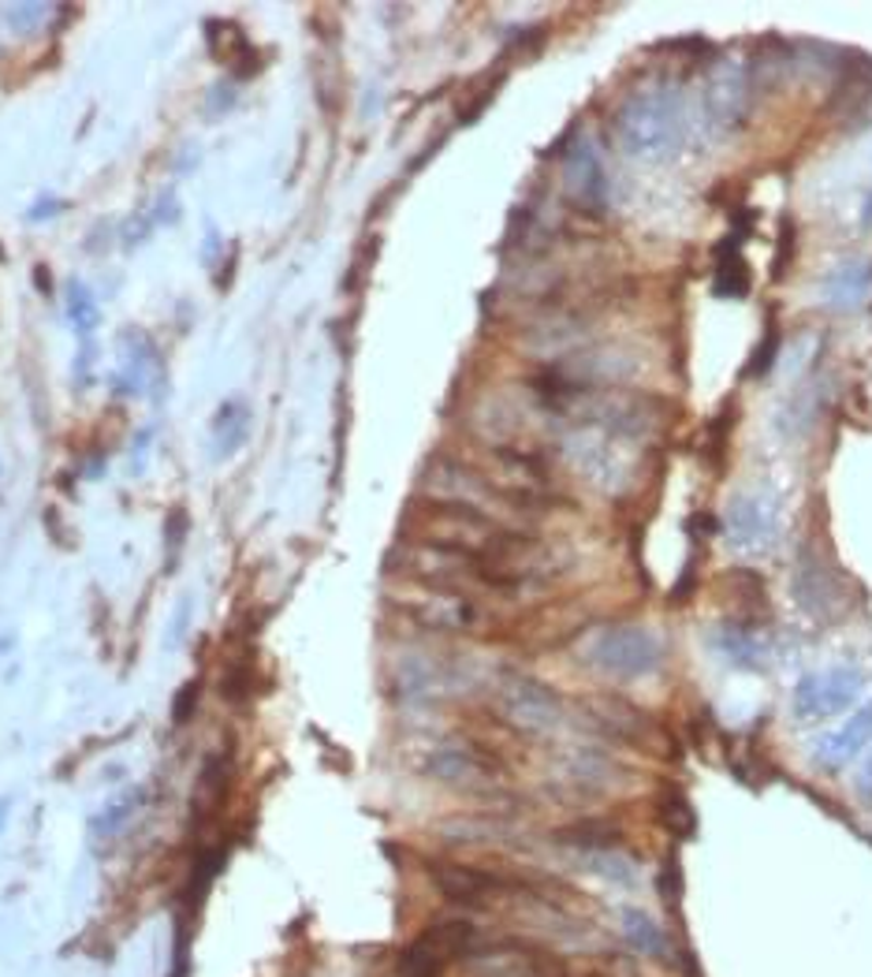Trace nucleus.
Masks as SVG:
<instances>
[{
	"label": "nucleus",
	"instance_id": "nucleus-1",
	"mask_svg": "<svg viewBox=\"0 0 872 977\" xmlns=\"http://www.w3.org/2000/svg\"><path fill=\"white\" fill-rule=\"evenodd\" d=\"M611 131H616L622 154L634 161H667L671 154H679L682 135H687L682 91L671 79L634 86L611 112Z\"/></svg>",
	"mask_w": 872,
	"mask_h": 977
},
{
	"label": "nucleus",
	"instance_id": "nucleus-2",
	"mask_svg": "<svg viewBox=\"0 0 872 977\" xmlns=\"http://www.w3.org/2000/svg\"><path fill=\"white\" fill-rule=\"evenodd\" d=\"M417 776L436 780L456 792H488L504 784L507 765L504 758L482 739L470 735H444V739H422L411 753Z\"/></svg>",
	"mask_w": 872,
	"mask_h": 977
},
{
	"label": "nucleus",
	"instance_id": "nucleus-3",
	"mask_svg": "<svg viewBox=\"0 0 872 977\" xmlns=\"http://www.w3.org/2000/svg\"><path fill=\"white\" fill-rule=\"evenodd\" d=\"M425 877L448 903L467 910H493L514 895H545L526 877L500 873V869L474 866L459 858H425Z\"/></svg>",
	"mask_w": 872,
	"mask_h": 977
},
{
	"label": "nucleus",
	"instance_id": "nucleus-4",
	"mask_svg": "<svg viewBox=\"0 0 872 977\" xmlns=\"http://www.w3.org/2000/svg\"><path fill=\"white\" fill-rule=\"evenodd\" d=\"M582 661L608 679H645V675L661 672L667 646L645 624H608L582 642Z\"/></svg>",
	"mask_w": 872,
	"mask_h": 977
},
{
	"label": "nucleus",
	"instance_id": "nucleus-5",
	"mask_svg": "<svg viewBox=\"0 0 872 977\" xmlns=\"http://www.w3.org/2000/svg\"><path fill=\"white\" fill-rule=\"evenodd\" d=\"M496 716L526 739H548L567 721V701L545 679L507 672L496 679Z\"/></svg>",
	"mask_w": 872,
	"mask_h": 977
},
{
	"label": "nucleus",
	"instance_id": "nucleus-6",
	"mask_svg": "<svg viewBox=\"0 0 872 977\" xmlns=\"http://www.w3.org/2000/svg\"><path fill=\"white\" fill-rule=\"evenodd\" d=\"M477 952V926L470 918L429 921L399 955V977H444L451 963Z\"/></svg>",
	"mask_w": 872,
	"mask_h": 977
},
{
	"label": "nucleus",
	"instance_id": "nucleus-7",
	"mask_svg": "<svg viewBox=\"0 0 872 977\" xmlns=\"http://www.w3.org/2000/svg\"><path fill=\"white\" fill-rule=\"evenodd\" d=\"M753 86H758L753 60H746L742 52L716 57V64H712L705 75V112H708L712 128L724 131V135L742 131L746 123H750Z\"/></svg>",
	"mask_w": 872,
	"mask_h": 977
},
{
	"label": "nucleus",
	"instance_id": "nucleus-8",
	"mask_svg": "<svg viewBox=\"0 0 872 977\" xmlns=\"http://www.w3.org/2000/svg\"><path fill=\"white\" fill-rule=\"evenodd\" d=\"M396 608L411 624L440 635H470L482 627V605L462 590H444V586L411 582L403 593H396Z\"/></svg>",
	"mask_w": 872,
	"mask_h": 977
},
{
	"label": "nucleus",
	"instance_id": "nucleus-9",
	"mask_svg": "<svg viewBox=\"0 0 872 977\" xmlns=\"http://www.w3.org/2000/svg\"><path fill=\"white\" fill-rule=\"evenodd\" d=\"M779 530V500L772 493H738L724 511V534L735 553L761 556Z\"/></svg>",
	"mask_w": 872,
	"mask_h": 977
},
{
	"label": "nucleus",
	"instance_id": "nucleus-10",
	"mask_svg": "<svg viewBox=\"0 0 872 977\" xmlns=\"http://www.w3.org/2000/svg\"><path fill=\"white\" fill-rule=\"evenodd\" d=\"M790 593H795L798 608H802L806 616H813L816 624H832V619H839L843 612H847V601H850L847 579H843L832 564H824L816 553H809V548L798 556V564H795Z\"/></svg>",
	"mask_w": 872,
	"mask_h": 977
},
{
	"label": "nucleus",
	"instance_id": "nucleus-11",
	"mask_svg": "<svg viewBox=\"0 0 872 977\" xmlns=\"http://www.w3.org/2000/svg\"><path fill=\"white\" fill-rule=\"evenodd\" d=\"M865 690V675L850 664L827 672H809L795 687V716L798 721H827V716L850 709Z\"/></svg>",
	"mask_w": 872,
	"mask_h": 977
},
{
	"label": "nucleus",
	"instance_id": "nucleus-12",
	"mask_svg": "<svg viewBox=\"0 0 872 977\" xmlns=\"http://www.w3.org/2000/svg\"><path fill=\"white\" fill-rule=\"evenodd\" d=\"M585 721L597 727L601 735H608V739H616V743H627V746H645V750H653L656 739H661V724H656L642 705H634V701H627L619 695H597V698L585 701Z\"/></svg>",
	"mask_w": 872,
	"mask_h": 977
},
{
	"label": "nucleus",
	"instance_id": "nucleus-13",
	"mask_svg": "<svg viewBox=\"0 0 872 977\" xmlns=\"http://www.w3.org/2000/svg\"><path fill=\"white\" fill-rule=\"evenodd\" d=\"M564 183H567V194L574 198L578 209L597 213V217L608 213L611 180H608V168H604L597 146H593L590 138H578L571 146V154H567V161H564Z\"/></svg>",
	"mask_w": 872,
	"mask_h": 977
},
{
	"label": "nucleus",
	"instance_id": "nucleus-14",
	"mask_svg": "<svg viewBox=\"0 0 872 977\" xmlns=\"http://www.w3.org/2000/svg\"><path fill=\"white\" fill-rule=\"evenodd\" d=\"M869 743H872V701L861 705L858 713H850L847 721H843V727H835L832 735H824V739L813 746V761L827 772H839V769H847Z\"/></svg>",
	"mask_w": 872,
	"mask_h": 977
},
{
	"label": "nucleus",
	"instance_id": "nucleus-15",
	"mask_svg": "<svg viewBox=\"0 0 872 977\" xmlns=\"http://www.w3.org/2000/svg\"><path fill=\"white\" fill-rule=\"evenodd\" d=\"M872 295V265L861 262V257H847L839 262L824 280V303L839 314H853L869 303Z\"/></svg>",
	"mask_w": 872,
	"mask_h": 977
},
{
	"label": "nucleus",
	"instance_id": "nucleus-16",
	"mask_svg": "<svg viewBox=\"0 0 872 977\" xmlns=\"http://www.w3.org/2000/svg\"><path fill=\"white\" fill-rule=\"evenodd\" d=\"M559 776H564L571 787H578V792L601 795V792H611V784H616L622 772L616 761L601 750H571L564 761H559Z\"/></svg>",
	"mask_w": 872,
	"mask_h": 977
},
{
	"label": "nucleus",
	"instance_id": "nucleus-17",
	"mask_svg": "<svg viewBox=\"0 0 872 977\" xmlns=\"http://www.w3.org/2000/svg\"><path fill=\"white\" fill-rule=\"evenodd\" d=\"M712 646H716V653L724 656V661H731L735 668H764V661H768V650H764V642L758 635H753V627H742V624H719L716 630H712Z\"/></svg>",
	"mask_w": 872,
	"mask_h": 977
},
{
	"label": "nucleus",
	"instance_id": "nucleus-18",
	"mask_svg": "<svg viewBox=\"0 0 872 977\" xmlns=\"http://www.w3.org/2000/svg\"><path fill=\"white\" fill-rule=\"evenodd\" d=\"M559 843L578 851H590V855H601V851H619L622 847V829L616 821H578L559 829Z\"/></svg>",
	"mask_w": 872,
	"mask_h": 977
},
{
	"label": "nucleus",
	"instance_id": "nucleus-19",
	"mask_svg": "<svg viewBox=\"0 0 872 977\" xmlns=\"http://www.w3.org/2000/svg\"><path fill=\"white\" fill-rule=\"evenodd\" d=\"M622 937L634 952L664 958L667 955V937L661 929V921H653L645 910H622Z\"/></svg>",
	"mask_w": 872,
	"mask_h": 977
},
{
	"label": "nucleus",
	"instance_id": "nucleus-20",
	"mask_svg": "<svg viewBox=\"0 0 872 977\" xmlns=\"http://www.w3.org/2000/svg\"><path fill=\"white\" fill-rule=\"evenodd\" d=\"M661 821L667 824V832H675L679 840H690L693 829H698V817H693V806L687 803L682 792H671L661 798Z\"/></svg>",
	"mask_w": 872,
	"mask_h": 977
},
{
	"label": "nucleus",
	"instance_id": "nucleus-21",
	"mask_svg": "<svg viewBox=\"0 0 872 977\" xmlns=\"http://www.w3.org/2000/svg\"><path fill=\"white\" fill-rule=\"evenodd\" d=\"M746 291H750V277H746L742 262H738V257L731 254L724 265H719V273H716V295L719 299H742Z\"/></svg>",
	"mask_w": 872,
	"mask_h": 977
},
{
	"label": "nucleus",
	"instance_id": "nucleus-22",
	"mask_svg": "<svg viewBox=\"0 0 872 977\" xmlns=\"http://www.w3.org/2000/svg\"><path fill=\"white\" fill-rule=\"evenodd\" d=\"M661 900L667 903V907L671 910H679L682 907V892H687V884H682V866H679V858L675 855H667L664 858V869H661Z\"/></svg>",
	"mask_w": 872,
	"mask_h": 977
},
{
	"label": "nucleus",
	"instance_id": "nucleus-23",
	"mask_svg": "<svg viewBox=\"0 0 872 977\" xmlns=\"http://www.w3.org/2000/svg\"><path fill=\"white\" fill-rule=\"evenodd\" d=\"M776 351H779V336L776 328H768L761 340V348L753 351V362H750V373H758V377H764V373L772 370V362H776Z\"/></svg>",
	"mask_w": 872,
	"mask_h": 977
},
{
	"label": "nucleus",
	"instance_id": "nucleus-24",
	"mask_svg": "<svg viewBox=\"0 0 872 977\" xmlns=\"http://www.w3.org/2000/svg\"><path fill=\"white\" fill-rule=\"evenodd\" d=\"M194 698H198V683H186L183 687V695L172 701V716H175V724H183V721H191V709H194Z\"/></svg>",
	"mask_w": 872,
	"mask_h": 977
},
{
	"label": "nucleus",
	"instance_id": "nucleus-25",
	"mask_svg": "<svg viewBox=\"0 0 872 977\" xmlns=\"http://www.w3.org/2000/svg\"><path fill=\"white\" fill-rule=\"evenodd\" d=\"M853 792H858L861 803L872 806V758L865 761V769L858 772V784H853Z\"/></svg>",
	"mask_w": 872,
	"mask_h": 977
},
{
	"label": "nucleus",
	"instance_id": "nucleus-26",
	"mask_svg": "<svg viewBox=\"0 0 872 977\" xmlns=\"http://www.w3.org/2000/svg\"><path fill=\"white\" fill-rule=\"evenodd\" d=\"M861 225H865V228H872V194H869V198H865V209H861Z\"/></svg>",
	"mask_w": 872,
	"mask_h": 977
}]
</instances>
